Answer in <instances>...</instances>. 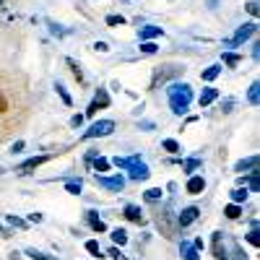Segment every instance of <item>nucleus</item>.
I'll return each instance as SVG.
<instances>
[{"label":"nucleus","mask_w":260,"mask_h":260,"mask_svg":"<svg viewBox=\"0 0 260 260\" xmlns=\"http://www.w3.org/2000/svg\"><path fill=\"white\" fill-rule=\"evenodd\" d=\"M167 91H169L172 112H175V115H185L187 107H190V102H192V89H190L187 83H172Z\"/></svg>","instance_id":"nucleus-1"},{"label":"nucleus","mask_w":260,"mask_h":260,"mask_svg":"<svg viewBox=\"0 0 260 260\" xmlns=\"http://www.w3.org/2000/svg\"><path fill=\"white\" fill-rule=\"evenodd\" d=\"M110 164H115V167H120V169H127L130 172V177L133 180H148V167L141 161V156H130V159H115V161H110Z\"/></svg>","instance_id":"nucleus-2"},{"label":"nucleus","mask_w":260,"mask_h":260,"mask_svg":"<svg viewBox=\"0 0 260 260\" xmlns=\"http://www.w3.org/2000/svg\"><path fill=\"white\" fill-rule=\"evenodd\" d=\"M112 130H115V122H112V120H99V122H94L89 130H86L83 138H86V141H91V138H102V136H110Z\"/></svg>","instance_id":"nucleus-3"},{"label":"nucleus","mask_w":260,"mask_h":260,"mask_svg":"<svg viewBox=\"0 0 260 260\" xmlns=\"http://www.w3.org/2000/svg\"><path fill=\"white\" fill-rule=\"evenodd\" d=\"M255 31H257V24H245V26H240V29H237V34H234L232 39H226L224 45H226V47H237V45H242L245 39H250Z\"/></svg>","instance_id":"nucleus-4"},{"label":"nucleus","mask_w":260,"mask_h":260,"mask_svg":"<svg viewBox=\"0 0 260 260\" xmlns=\"http://www.w3.org/2000/svg\"><path fill=\"white\" fill-rule=\"evenodd\" d=\"M198 216H201V208H198V206H187V208H182L180 216H177V226H180V229L190 226L195 219H198Z\"/></svg>","instance_id":"nucleus-5"},{"label":"nucleus","mask_w":260,"mask_h":260,"mask_svg":"<svg viewBox=\"0 0 260 260\" xmlns=\"http://www.w3.org/2000/svg\"><path fill=\"white\" fill-rule=\"evenodd\" d=\"M45 161H50V156H34V159H29V161H24V164H18V167H16V175H31V172L39 169Z\"/></svg>","instance_id":"nucleus-6"},{"label":"nucleus","mask_w":260,"mask_h":260,"mask_svg":"<svg viewBox=\"0 0 260 260\" xmlns=\"http://www.w3.org/2000/svg\"><path fill=\"white\" fill-rule=\"evenodd\" d=\"M213 257L216 260H226V245H224V234L213 232Z\"/></svg>","instance_id":"nucleus-7"},{"label":"nucleus","mask_w":260,"mask_h":260,"mask_svg":"<svg viewBox=\"0 0 260 260\" xmlns=\"http://www.w3.org/2000/svg\"><path fill=\"white\" fill-rule=\"evenodd\" d=\"M96 182L102 185V187H107V190H122L125 187V180L117 175V177H102V175H96Z\"/></svg>","instance_id":"nucleus-8"},{"label":"nucleus","mask_w":260,"mask_h":260,"mask_svg":"<svg viewBox=\"0 0 260 260\" xmlns=\"http://www.w3.org/2000/svg\"><path fill=\"white\" fill-rule=\"evenodd\" d=\"M86 221H89V226H91L94 232H99V234H104V232H107V224L99 219V216H96L94 211H89V213H86Z\"/></svg>","instance_id":"nucleus-9"},{"label":"nucleus","mask_w":260,"mask_h":260,"mask_svg":"<svg viewBox=\"0 0 260 260\" xmlns=\"http://www.w3.org/2000/svg\"><path fill=\"white\" fill-rule=\"evenodd\" d=\"M203 190H206V180L203 177H190L187 180V192L190 195H201Z\"/></svg>","instance_id":"nucleus-10"},{"label":"nucleus","mask_w":260,"mask_h":260,"mask_svg":"<svg viewBox=\"0 0 260 260\" xmlns=\"http://www.w3.org/2000/svg\"><path fill=\"white\" fill-rule=\"evenodd\" d=\"M125 219L141 224V221H143V211H141L138 206H125Z\"/></svg>","instance_id":"nucleus-11"},{"label":"nucleus","mask_w":260,"mask_h":260,"mask_svg":"<svg viewBox=\"0 0 260 260\" xmlns=\"http://www.w3.org/2000/svg\"><path fill=\"white\" fill-rule=\"evenodd\" d=\"M164 224V237H175V229H172V216L169 211H161L159 213V226Z\"/></svg>","instance_id":"nucleus-12"},{"label":"nucleus","mask_w":260,"mask_h":260,"mask_svg":"<svg viewBox=\"0 0 260 260\" xmlns=\"http://www.w3.org/2000/svg\"><path fill=\"white\" fill-rule=\"evenodd\" d=\"M154 37H161V26H143L141 29V42H151Z\"/></svg>","instance_id":"nucleus-13"},{"label":"nucleus","mask_w":260,"mask_h":260,"mask_svg":"<svg viewBox=\"0 0 260 260\" xmlns=\"http://www.w3.org/2000/svg\"><path fill=\"white\" fill-rule=\"evenodd\" d=\"M219 76H221V65H211V68H206V71L201 73V78H203V81H208V83H211V81H216Z\"/></svg>","instance_id":"nucleus-14"},{"label":"nucleus","mask_w":260,"mask_h":260,"mask_svg":"<svg viewBox=\"0 0 260 260\" xmlns=\"http://www.w3.org/2000/svg\"><path fill=\"white\" fill-rule=\"evenodd\" d=\"M237 172H245V169H257V156L252 154L250 159H242V161H237V167H234Z\"/></svg>","instance_id":"nucleus-15"},{"label":"nucleus","mask_w":260,"mask_h":260,"mask_svg":"<svg viewBox=\"0 0 260 260\" xmlns=\"http://www.w3.org/2000/svg\"><path fill=\"white\" fill-rule=\"evenodd\" d=\"M224 213H226V219H240V216H242V206L240 203H229L226 208H224Z\"/></svg>","instance_id":"nucleus-16"},{"label":"nucleus","mask_w":260,"mask_h":260,"mask_svg":"<svg viewBox=\"0 0 260 260\" xmlns=\"http://www.w3.org/2000/svg\"><path fill=\"white\" fill-rule=\"evenodd\" d=\"M182 257H185V260H201L198 250H195L190 242H182Z\"/></svg>","instance_id":"nucleus-17"},{"label":"nucleus","mask_w":260,"mask_h":260,"mask_svg":"<svg viewBox=\"0 0 260 260\" xmlns=\"http://www.w3.org/2000/svg\"><path fill=\"white\" fill-rule=\"evenodd\" d=\"M216 96H219V91H216V89H206V91L201 94L198 102H201V107H208L211 102H216Z\"/></svg>","instance_id":"nucleus-18"},{"label":"nucleus","mask_w":260,"mask_h":260,"mask_svg":"<svg viewBox=\"0 0 260 260\" xmlns=\"http://www.w3.org/2000/svg\"><path fill=\"white\" fill-rule=\"evenodd\" d=\"M232 201L234 203H245L247 201V187H234L232 190Z\"/></svg>","instance_id":"nucleus-19"},{"label":"nucleus","mask_w":260,"mask_h":260,"mask_svg":"<svg viewBox=\"0 0 260 260\" xmlns=\"http://www.w3.org/2000/svg\"><path fill=\"white\" fill-rule=\"evenodd\" d=\"M55 91H57V96L62 99V104H68V107L73 104V99H71V94H68V91H65V86H62V83H55Z\"/></svg>","instance_id":"nucleus-20"},{"label":"nucleus","mask_w":260,"mask_h":260,"mask_svg":"<svg viewBox=\"0 0 260 260\" xmlns=\"http://www.w3.org/2000/svg\"><path fill=\"white\" fill-rule=\"evenodd\" d=\"M26 255H29L31 260H57V257H52V255H47V252H39V250H34V247H29V250H26Z\"/></svg>","instance_id":"nucleus-21"},{"label":"nucleus","mask_w":260,"mask_h":260,"mask_svg":"<svg viewBox=\"0 0 260 260\" xmlns=\"http://www.w3.org/2000/svg\"><path fill=\"white\" fill-rule=\"evenodd\" d=\"M112 242L122 247V245L127 242V232H125V229H115V232H112Z\"/></svg>","instance_id":"nucleus-22"},{"label":"nucleus","mask_w":260,"mask_h":260,"mask_svg":"<svg viewBox=\"0 0 260 260\" xmlns=\"http://www.w3.org/2000/svg\"><path fill=\"white\" fill-rule=\"evenodd\" d=\"M224 62L229 65V68H234V65H240V62H242V57L237 55V52H224Z\"/></svg>","instance_id":"nucleus-23"},{"label":"nucleus","mask_w":260,"mask_h":260,"mask_svg":"<svg viewBox=\"0 0 260 260\" xmlns=\"http://www.w3.org/2000/svg\"><path fill=\"white\" fill-rule=\"evenodd\" d=\"M257 89H260V83H257V81H252L250 91H247V102H250V104H257Z\"/></svg>","instance_id":"nucleus-24"},{"label":"nucleus","mask_w":260,"mask_h":260,"mask_svg":"<svg viewBox=\"0 0 260 260\" xmlns=\"http://www.w3.org/2000/svg\"><path fill=\"white\" fill-rule=\"evenodd\" d=\"M91 167H94L96 172H107V169H110V159H102V156H99V159L91 161Z\"/></svg>","instance_id":"nucleus-25"},{"label":"nucleus","mask_w":260,"mask_h":260,"mask_svg":"<svg viewBox=\"0 0 260 260\" xmlns=\"http://www.w3.org/2000/svg\"><path fill=\"white\" fill-rule=\"evenodd\" d=\"M86 250H89L91 255H96V257H104V255H102V247H99L96 240H89V242H86Z\"/></svg>","instance_id":"nucleus-26"},{"label":"nucleus","mask_w":260,"mask_h":260,"mask_svg":"<svg viewBox=\"0 0 260 260\" xmlns=\"http://www.w3.org/2000/svg\"><path fill=\"white\" fill-rule=\"evenodd\" d=\"M161 198V187H151V190H146V201L148 203H154V201H159Z\"/></svg>","instance_id":"nucleus-27"},{"label":"nucleus","mask_w":260,"mask_h":260,"mask_svg":"<svg viewBox=\"0 0 260 260\" xmlns=\"http://www.w3.org/2000/svg\"><path fill=\"white\" fill-rule=\"evenodd\" d=\"M65 190H68L71 195H78L81 192V180L76 182V180H68V182H65Z\"/></svg>","instance_id":"nucleus-28"},{"label":"nucleus","mask_w":260,"mask_h":260,"mask_svg":"<svg viewBox=\"0 0 260 260\" xmlns=\"http://www.w3.org/2000/svg\"><path fill=\"white\" fill-rule=\"evenodd\" d=\"M94 102H96L99 107H107V104H110V96H107V91H104V89H99V91H96V99H94Z\"/></svg>","instance_id":"nucleus-29"},{"label":"nucleus","mask_w":260,"mask_h":260,"mask_svg":"<svg viewBox=\"0 0 260 260\" xmlns=\"http://www.w3.org/2000/svg\"><path fill=\"white\" fill-rule=\"evenodd\" d=\"M141 52L143 55H154L156 52V45H154V42H141Z\"/></svg>","instance_id":"nucleus-30"},{"label":"nucleus","mask_w":260,"mask_h":260,"mask_svg":"<svg viewBox=\"0 0 260 260\" xmlns=\"http://www.w3.org/2000/svg\"><path fill=\"white\" fill-rule=\"evenodd\" d=\"M68 68H71V73H73L78 81H83V73H81V68L76 65V60H71V57H68Z\"/></svg>","instance_id":"nucleus-31"},{"label":"nucleus","mask_w":260,"mask_h":260,"mask_svg":"<svg viewBox=\"0 0 260 260\" xmlns=\"http://www.w3.org/2000/svg\"><path fill=\"white\" fill-rule=\"evenodd\" d=\"M247 242H250V245H255V247H260V237H257V226H252V232L247 234Z\"/></svg>","instance_id":"nucleus-32"},{"label":"nucleus","mask_w":260,"mask_h":260,"mask_svg":"<svg viewBox=\"0 0 260 260\" xmlns=\"http://www.w3.org/2000/svg\"><path fill=\"white\" fill-rule=\"evenodd\" d=\"M198 167H201V159H187V161L182 164L185 172H192V169H198Z\"/></svg>","instance_id":"nucleus-33"},{"label":"nucleus","mask_w":260,"mask_h":260,"mask_svg":"<svg viewBox=\"0 0 260 260\" xmlns=\"http://www.w3.org/2000/svg\"><path fill=\"white\" fill-rule=\"evenodd\" d=\"M164 148L169 151V154H177V151H180V143H177V141H172V138H169V141H164Z\"/></svg>","instance_id":"nucleus-34"},{"label":"nucleus","mask_w":260,"mask_h":260,"mask_svg":"<svg viewBox=\"0 0 260 260\" xmlns=\"http://www.w3.org/2000/svg\"><path fill=\"white\" fill-rule=\"evenodd\" d=\"M247 185H250V190H257V187H260V177H257V172H252V175L247 177Z\"/></svg>","instance_id":"nucleus-35"},{"label":"nucleus","mask_w":260,"mask_h":260,"mask_svg":"<svg viewBox=\"0 0 260 260\" xmlns=\"http://www.w3.org/2000/svg\"><path fill=\"white\" fill-rule=\"evenodd\" d=\"M107 24H110V26H122L125 18L122 16H107Z\"/></svg>","instance_id":"nucleus-36"},{"label":"nucleus","mask_w":260,"mask_h":260,"mask_svg":"<svg viewBox=\"0 0 260 260\" xmlns=\"http://www.w3.org/2000/svg\"><path fill=\"white\" fill-rule=\"evenodd\" d=\"M8 224H13V226H18V229H26V221H24V219H16V216H8Z\"/></svg>","instance_id":"nucleus-37"},{"label":"nucleus","mask_w":260,"mask_h":260,"mask_svg":"<svg viewBox=\"0 0 260 260\" xmlns=\"http://www.w3.org/2000/svg\"><path fill=\"white\" fill-rule=\"evenodd\" d=\"M96 110H99V104H96V102H91V104H89V110H86V117H94V115H96Z\"/></svg>","instance_id":"nucleus-38"},{"label":"nucleus","mask_w":260,"mask_h":260,"mask_svg":"<svg viewBox=\"0 0 260 260\" xmlns=\"http://www.w3.org/2000/svg\"><path fill=\"white\" fill-rule=\"evenodd\" d=\"M6 110H8V99H6L3 94H0V115H3Z\"/></svg>","instance_id":"nucleus-39"},{"label":"nucleus","mask_w":260,"mask_h":260,"mask_svg":"<svg viewBox=\"0 0 260 260\" xmlns=\"http://www.w3.org/2000/svg\"><path fill=\"white\" fill-rule=\"evenodd\" d=\"M232 107H234V99H226V102L221 104V110H224V112H232Z\"/></svg>","instance_id":"nucleus-40"},{"label":"nucleus","mask_w":260,"mask_h":260,"mask_svg":"<svg viewBox=\"0 0 260 260\" xmlns=\"http://www.w3.org/2000/svg\"><path fill=\"white\" fill-rule=\"evenodd\" d=\"M247 11H250V16H257V3H255V0L247 3Z\"/></svg>","instance_id":"nucleus-41"},{"label":"nucleus","mask_w":260,"mask_h":260,"mask_svg":"<svg viewBox=\"0 0 260 260\" xmlns=\"http://www.w3.org/2000/svg\"><path fill=\"white\" fill-rule=\"evenodd\" d=\"M81 122H83V115H76V117L71 120V125H73V127H81Z\"/></svg>","instance_id":"nucleus-42"},{"label":"nucleus","mask_w":260,"mask_h":260,"mask_svg":"<svg viewBox=\"0 0 260 260\" xmlns=\"http://www.w3.org/2000/svg\"><path fill=\"white\" fill-rule=\"evenodd\" d=\"M94 50H96V52H107V50H110V47H107L104 42H96V45H94Z\"/></svg>","instance_id":"nucleus-43"},{"label":"nucleus","mask_w":260,"mask_h":260,"mask_svg":"<svg viewBox=\"0 0 260 260\" xmlns=\"http://www.w3.org/2000/svg\"><path fill=\"white\" fill-rule=\"evenodd\" d=\"M24 146H26L24 141H16V143L11 146V151H13V154H16V151H21V148H24Z\"/></svg>","instance_id":"nucleus-44"},{"label":"nucleus","mask_w":260,"mask_h":260,"mask_svg":"<svg viewBox=\"0 0 260 260\" xmlns=\"http://www.w3.org/2000/svg\"><path fill=\"white\" fill-rule=\"evenodd\" d=\"M110 257H115V260H122V257H120V250H117V247H110Z\"/></svg>","instance_id":"nucleus-45"},{"label":"nucleus","mask_w":260,"mask_h":260,"mask_svg":"<svg viewBox=\"0 0 260 260\" xmlns=\"http://www.w3.org/2000/svg\"><path fill=\"white\" fill-rule=\"evenodd\" d=\"M29 221H37V224H39V221H42V213H31V216H29Z\"/></svg>","instance_id":"nucleus-46"},{"label":"nucleus","mask_w":260,"mask_h":260,"mask_svg":"<svg viewBox=\"0 0 260 260\" xmlns=\"http://www.w3.org/2000/svg\"><path fill=\"white\" fill-rule=\"evenodd\" d=\"M0 237H11V232H8V229H3V226H0Z\"/></svg>","instance_id":"nucleus-47"}]
</instances>
